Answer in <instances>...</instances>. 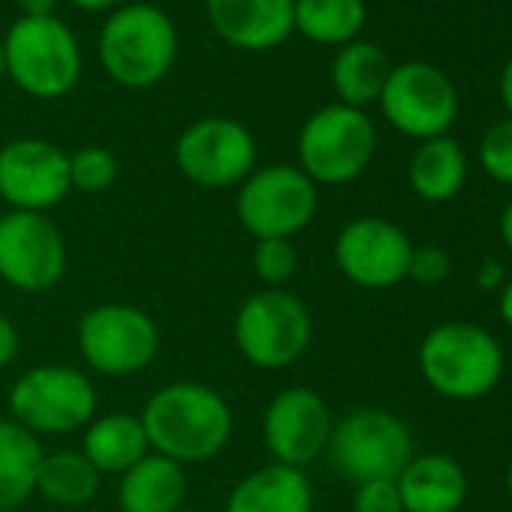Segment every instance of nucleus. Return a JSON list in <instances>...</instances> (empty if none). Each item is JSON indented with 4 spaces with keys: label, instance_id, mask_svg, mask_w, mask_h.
Listing matches in <instances>:
<instances>
[{
    "label": "nucleus",
    "instance_id": "obj_1",
    "mask_svg": "<svg viewBox=\"0 0 512 512\" xmlns=\"http://www.w3.org/2000/svg\"><path fill=\"white\" fill-rule=\"evenodd\" d=\"M148 446L157 455H166L187 464H202L220 455L232 437V407L208 383L178 380L160 386L139 413Z\"/></svg>",
    "mask_w": 512,
    "mask_h": 512
},
{
    "label": "nucleus",
    "instance_id": "obj_2",
    "mask_svg": "<svg viewBox=\"0 0 512 512\" xmlns=\"http://www.w3.org/2000/svg\"><path fill=\"white\" fill-rule=\"evenodd\" d=\"M419 374L431 392L449 401H479L503 377L500 341L476 323H440L419 344Z\"/></svg>",
    "mask_w": 512,
    "mask_h": 512
},
{
    "label": "nucleus",
    "instance_id": "obj_3",
    "mask_svg": "<svg viewBox=\"0 0 512 512\" xmlns=\"http://www.w3.org/2000/svg\"><path fill=\"white\" fill-rule=\"evenodd\" d=\"M175 55V25L154 4H124L100 31V64L121 88H154L172 70Z\"/></svg>",
    "mask_w": 512,
    "mask_h": 512
},
{
    "label": "nucleus",
    "instance_id": "obj_4",
    "mask_svg": "<svg viewBox=\"0 0 512 512\" xmlns=\"http://www.w3.org/2000/svg\"><path fill=\"white\" fill-rule=\"evenodd\" d=\"M232 338L244 362L253 368L284 371L308 353L314 338V317L308 305L287 287H263L241 302L232 323Z\"/></svg>",
    "mask_w": 512,
    "mask_h": 512
},
{
    "label": "nucleus",
    "instance_id": "obj_5",
    "mask_svg": "<svg viewBox=\"0 0 512 512\" xmlns=\"http://www.w3.org/2000/svg\"><path fill=\"white\" fill-rule=\"evenodd\" d=\"M0 43H4L7 76L28 97L61 100L79 85L82 49L76 34L61 19L22 16Z\"/></svg>",
    "mask_w": 512,
    "mask_h": 512
},
{
    "label": "nucleus",
    "instance_id": "obj_6",
    "mask_svg": "<svg viewBox=\"0 0 512 512\" xmlns=\"http://www.w3.org/2000/svg\"><path fill=\"white\" fill-rule=\"evenodd\" d=\"M377 130L365 109L332 103L317 109L299 133V169L320 187L356 181L374 160Z\"/></svg>",
    "mask_w": 512,
    "mask_h": 512
},
{
    "label": "nucleus",
    "instance_id": "obj_7",
    "mask_svg": "<svg viewBox=\"0 0 512 512\" xmlns=\"http://www.w3.org/2000/svg\"><path fill=\"white\" fill-rule=\"evenodd\" d=\"M320 208L317 184L290 163L253 169L235 193L238 223L260 238H296Z\"/></svg>",
    "mask_w": 512,
    "mask_h": 512
},
{
    "label": "nucleus",
    "instance_id": "obj_8",
    "mask_svg": "<svg viewBox=\"0 0 512 512\" xmlns=\"http://www.w3.org/2000/svg\"><path fill=\"white\" fill-rule=\"evenodd\" d=\"M97 404L91 377L70 365H37L10 389V419L34 437L85 428L97 416Z\"/></svg>",
    "mask_w": 512,
    "mask_h": 512
},
{
    "label": "nucleus",
    "instance_id": "obj_9",
    "mask_svg": "<svg viewBox=\"0 0 512 512\" xmlns=\"http://www.w3.org/2000/svg\"><path fill=\"white\" fill-rule=\"evenodd\" d=\"M329 458L347 479H398L413 452V434L401 416L383 407H359L335 422Z\"/></svg>",
    "mask_w": 512,
    "mask_h": 512
},
{
    "label": "nucleus",
    "instance_id": "obj_10",
    "mask_svg": "<svg viewBox=\"0 0 512 512\" xmlns=\"http://www.w3.org/2000/svg\"><path fill=\"white\" fill-rule=\"evenodd\" d=\"M76 341L91 371L103 377H133L154 362L160 329L148 311L109 302L82 314Z\"/></svg>",
    "mask_w": 512,
    "mask_h": 512
},
{
    "label": "nucleus",
    "instance_id": "obj_11",
    "mask_svg": "<svg viewBox=\"0 0 512 512\" xmlns=\"http://www.w3.org/2000/svg\"><path fill=\"white\" fill-rule=\"evenodd\" d=\"M383 118L416 142L449 136L458 118V91L452 79L425 61H407L389 70L380 94Z\"/></svg>",
    "mask_w": 512,
    "mask_h": 512
},
{
    "label": "nucleus",
    "instance_id": "obj_12",
    "mask_svg": "<svg viewBox=\"0 0 512 512\" xmlns=\"http://www.w3.org/2000/svg\"><path fill=\"white\" fill-rule=\"evenodd\" d=\"M67 272V241L49 214H0V281L19 293H46Z\"/></svg>",
    "mask_w": 512,
    "mask_h": 512
},
{
    "label": "nucleus",
    "instance_id": "obj_13",
    "mask_svg": "<svg viewBox=\"0 0 512 512\" xmlns=\"http://www.w3.org/2000/svg\"><path fill=\"white\" fill-rule=\"evenodd\" d=\"M175 163L199 187H238L256 169V142L235 118H199L178 136Z\"/></svg>",
    "mask_w": 512,
    "mask_h": 512
},
{
    "label": "nucleus",
    "instance_id": "obj_14",
    "mask_svg": "<svg viewBox=\"0 0 512 512\" xmlns=\"http://www.w3.org/2000/svg\"><path fill=\"white\" fill-rule=\"evenodd\" d=\"M413 241L386 217H356L335 238V266L362 290H389L407 281Z\"/></svg>",
    "mask_w": 512,
    "mask_h": 512
},
{
    "label": "nucleus",
    "instance_id": "obj_15",
    "mask_svg": "<svg viewBox=\"0 0 512 512\" xmlns=\"http://www.w3.org/2000/svg\"><path fill=\"white\" fill-rule=\"evenodd\" d=\"M335 416L317 389L293 386L278 392L263 413V443L278 464L308 470L326 455Z\"/></svg>",
    "mask_w": 512,
    "mask_h": 512
},
{
    "label": "nucleus",
    "instance_id": "obj_16",
    "mask_svg": "<svg viewBox=\"0 0 512 512\" xmlns=\"http://www.w3.org/2000/svg\"><path fill=\"white\" fill-rule=\"evenodd\" d=\"M70 190V154L55 142L28 136L0 148V199L10 211L49 214Z\"/></svg>",
    "mask_w": 512,
    "mask_h": 512
},
{
    "label": "nucleus",
    "instance_id": "obj_17",
    "mask_svg": "<svg viewBox=\"0 0 512 512\" xmlns=\"http://www.w3.org/2000/svg\"><path fill=\"white\" fill-rule=\"evenodd\" d=\"M296 0H205L214 34L241 52H269L290 40Z\"/></svg>",
    "mask_w": 512,
    "mask_h": 512
},
{
    "label": "nucleus",
    "instance_id": "obj_18",
    "mask_svg": "<svg viewBox=\"0 0 512 512\" xmlns=\"http://www.w3.org/2000/svg\"><path fill=\"white\" fill-rule=\"evenodd\" d=\"M395 485L404 512H458L470 491L464 467L443 452L413 455Z\"/></svg>",
    "mask_w": 512,
    "mask_h": 512
},
{
    "label": "nucleus",
    "instance_id": "obj_19",
    "mask_svg": "<svg viewBox=\"0 0 512 512\" xmlns=\"http://www.w3.org/2000/svg\"><path fill=\"white\" fill-rule=\"evenodd\" d=\"M223 512H314V485L305 470L272 461L232 485Z\"/></svg>",
    "mask_w": 512,
    "mask_h": 512
},
{
    "label": "nucleus",
    "instance_id": "obj_20",
    "mask_svg": "<svg viewBox=\"0 0 512 512\" xmlns=\"http://www.w3.org/2000/svg\"><path fill=\"white\" fill-rule=\"evenodd\" d=\"M187 497V470L157 452H148L127 473H121L118 485V509L121 512H175Z\"/></svg>",
    "mask_w": 512,
    "mask_h": 512
},
{
    "label": "nucleus",
    "instance_id": "obj_21",
    "mask_svg": "<svg viewBox=\"0 0 512 512\" xmlns=\"http://www.w3.org/2000/svg\"><path fill=\"white\" fill-rule=\"evenodd\" d=\"M151 452L148 434L139 416L133 413H97L85 425L82 437V455L106 476V473H127L136 461H142Z\"/></svg>",
    "mask_w": 512,
    "mask_h": 512
},
{
    "label": "nucleus",
    "instance_id": "obj_22",
    "mask_svg": "<svg viewBox=\"0 0 512 512\" xmlns=\"http://www.w3.org/2000/svg\"><path fill=\"white\" fill-rule=\"evenodd\" d=\"M410 190L425 202H449L467 184V154L458 139L437 136L419 142L407 166Z\"/></svg>",
    "mask_w": 512,
    "mask_h": 512
},
{
    "label": "nucleus",
    "instance_id": "obj_23",
    "mask_svg": "<svg viewBox=\"0 0 512 512\" xmlns=\"http://www.w3.org/2000/svg\"><path fill=\"white\" fill-rule=\"evenodd\" d=\"M389 70L392 64L380 46L368 40H353L341 46L332 61V88L338 94V103L353 109L377 103L389 79Z\"/></svg>",
    "mask_w": 512,
    "mask_h": 512
},
{
    "label": "nucleus",
    "instance_id": "obj_24",
    "mask_svg": "<svg viewBox=\"0 0 512 512\" xmlns=\"http://www.w3.org/2000/svg\"><path fill=\"white\" fill-rule=\"evenodd\" d=\"M43 461L40 437L13 419H0V512H16L37 491Z\"/></svg>",
    "mask_w": 512,
    "mask_h": 512
},
{
    "label": "nucleus",
    "instance_id": "obj_25",
    "mask_svg": "<svg viewBox=\"0 0 512 512\" xmlns=\"http://www.w3.org/2000/svg\"><path fill=\"white\" fill-rule=\"evenodd\" d=\"M103 473L82 455V449H55L43 452L40 470H37V494L46 500L79 509L88 506L100 491Z\"/></svg>",
    "mask_w": 512,
    "mask_h": 512
},
{
    "label": "nucleus",
    "instance_id": "obj_26",
    "mask_svg": "<svg viewBox=\"0 0 512 512\" xmlns=\"http://www.w3.org/2000/svg\"><path fill=\"white\" fill-rule=\"evenodd\" d=\"M368 19L365 0H296L293 22L302 37L320 46H347L359 40Z\"/></svg>",
    "mask_w": 512,
    "mask_h": 512
},
{
    "label": "nucleus",
    "instance_id": "obj_27",
    "mask_svg": "<svg viewBox=\"0 0 512 512\" xmlns=\"http://www.w3.org/2000/svg\"><path fill=\"white\" fill-rule=\"evenodd\" d=\"M299 269L293 238H260L253 247V272L269 290H284Z\"/></svg>",
    "mask_w": 512,
    "mask_h": 512
},
{
    "label": "nucleus",
    "instance_id": "obj_28",
    "mask_svg": "<svg viewBox=\"0 0 512 512\" xmlns=\"http://www.w3.org/2000/svg\"><path fill=\"white\" fill-rule=\"evenodd\" d=\"M118 181V157L109 148L85 145L70 154V187L82 193H103Z\"/></svg>",
    "mask_w": 512,
    "mask_h": 512
},
{
    "label": "nucleus",
    "instance_id": "obj_29",
    "mask_svg": "<svg viewBox=\"0 0 512 512\" xmlns=\"http://www.w3.org/2000/svg\"><path fill=\"white\" fill-rule=\"evenodd\" d=\"M479 166L491 181L512 187V118L509 115L485 130L479 142Z\"/></svg>",
    "mask_w": 512,
    "mask_h": 512
},
{
    "label": "nucleus",
    "instance_id": "obj_30",
    "mask_svg": "<svg viewBox=\"0 0 512 512\" xmlns=\"http://www.w3.org/2000/svg\"><path fill=\"white\" fill-rule=\"evenodd\" d=\"M452 275V256L440 247V244H413L410 253V266H407V278L416 281L419 287H437L443 281H449Z\"/></svg>",
    "mask_w": 512,
    "mask_h": 512
},
{
    "label": "nucleus",
    "instance_id": "obj_31",
    "mask_svg": "<svg viewBox=\"0 0 512 512\" xmlns=\"http://www.w3.org/2000/svg\"><path fill=\"white\" fill-rule=\"evenodd\" d=\"M353 512H404L395 479L359 482L353 491Z\"/></svg>",
    "mask_w": 512,
    "mask_h": 512
},
{
    "label": "nucleus",
    "instance_id": "obj_32",
    "mask_svg": "<svg viewBox=\"0 0 512 512\" xmlns=\"http://www.w3.org/2000/svg\"><path fill=\"white\" fill-rule=\"evenodd\" d=\"M19 350H22V335H19L16 323L0 314V368L13 365Z\"/></svg>",
    "mask_w": 512,
    "mask_h": 512
},
{
    "label": "nucleus",
    "instance_id": "obj_33",
    "mask_svg": "<svg viewBox=\"0 0 512 512\" xmlns=\"http://www.w3.org/2000/svg\"><path fill=\"white\" fill-rule=\"evenodd\" d=\"M506 284V275H503V266L497 260H485L476 272V287L485 290V293H500V287Z\"/></svg>",
    "mask_w": 512,
    "mask_h": 512
},
{
    "label": "nucleus",
    "instance_id": "obj_34",
    "mask_svg": "<svg viewBox=\"0 0 512 512\" xmlns=\"http://www.w3.org/2000/svg\"><path fill=\"white\" fill-rule=\"evenodd\" d=\"M55 7H58V0H19V10L28 19H46L55 13Z\"/></svg>",
    "mask_w": 512,
    "mask_h": 512
},
{
    "label": "nucleus",
    "instance_id": "obj_35",
    "mask_svg": "<svg viewBox=\"0 0 512 512\" xmlns=\"http://www.w3.org/2000/svg\"><path fill=\"white\" fill-rule=\"evenodd\" d=\"M497 91H500V103H503V109H506V112H509V118H512V55L506 58V64H503V70H500Z\"/></svg>",
    "mask_w": 512,
    "mask_h": 512
},
{
    "label": "nucleus",
    "instance_id": "obj_36",
    "mask_svg": "<svg viewBox=\"0 0 512 512\" xmlns=\"http://www.w3.org/2000/svg\"><path fill=\"white\" fill-rule=\"evenodd\" d=\"M497 311H500V320L512 329V278L497 293Z\"/></svg>",
    "mask_w": 512,
    "mask_h": 512
},
{
    "label": "nucleus",
    "instance_id": "obj_37",
    "mask_svg": "<svg viewBox=\"0 0 512 512\" xmlns=\"http://www.w3.org/2000/svg\"><path fill=\"white\" fill-rule=\"evenodd\" d=\"M73 7L85 10V13H106V10H118L124 7V0H70Z\"/></svg>",
    "mask_w": 512,
    "mask_h": 512
},
{
    "label": "nucleus",
    "instance_id": "obj_38",
    "mask_svg": "<svg viewBox=\"0 0 512 512\" xmlns=\"http://www.w3.org/2000/svg\"><path fill=\"white\" fill-rule=\"evenodd\" d=\"M500 238H503L506 250L512 253V199L506 202V208L500 214Z\"/></svg>",
    "mask_w": 512,
    "mask_h": 512
},
{
    "label": "nucleus",
    "instance_id": "obj_39",
    "mask_svg": "<svg viewBox=\"0 0 512 512\" xmlns=\"http://www.w3.org/2000/svg\"><path fill=\"white\" fill-rule=\"evenodd\" d=\"M506 494H509V500H512V461H509V467H506Z\"/></svg>",
    "mask_w": 512,
    "mask_h": 512
},
{
    "label": "nucleus",
    "instance_id": "obj_40",
    "mask_svg": "<svg viewBox=\"0 0 512 512\" xmlns=\"http://www.w3.org/2000/svg\"><path fill=\"white\" fill-rule=\"evenodd\" d=\"M7 76V64H4V43H0V79Z\"/></svg>",
    "mask_w": 512,
    "mask_h": 512
},
{
    "label": "nucleus",
    "instance_id": "obj_41",
    "mask_svg": "<svg viewBox=\"0 0 512 512\" xmlns=\"http://www.w3.org/2000/svg\"><path fill=\"white\" fill-rule=\"evenodd\" d=\"M175 512H193V509H187V506H181V509H175Z\"/></svg>",
    "mask_w": 512,
    "mask_h": 512
}]
</instances>
